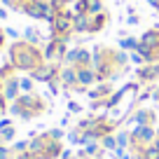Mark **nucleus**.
<instances>
[{
    "label": "nucleus",
    "mask_w": 159,
    "mask_h": 159,
    "mask_svg": "<svg viewBox=\"0 0 159 159\" xmlns=\"http://www.w3.org/2000/svg\"><path fill=\"white\" fill-rule=\"evenodd\" d=\"M28 143H30V138H28V140H19V143H14V145H12V152H26V150H28Z\"/></svg>",
    "instance_id": "obj_25"
},
{
    "label": "nucleus",
    "mask_w": 159,
    "mask_h": 159,
    "mask_svg": "<svg viewBox=\"0 0 159 159\" xmlns=\"http://www.w3.org/2000/svg\"><path fill=\"white\" fill-rule=\"evenodd\" d=\"M91 159H101V157H91Z\"/></svg>",
    "instance_id": "obj_35"
},
{
    "label": "nucleus",
    "mask_w": 159,
    "mask_h": 159,
    "mask_svg": "<svg viewBox=\"0 0 159 159\" xmlns=\"http://www.w3.org/2000/svg\"><path fill=\"white\" fill-rule=\"evenodd\" d=\"M91 28V16L84 14V12H80V14L73 16V30L75 33H89Z\"/></svg>",
    "instance_id": "obj_10"
},
{
    "label": "nucleus",
    "mask_w": 159,
    "mask_h": 159,
    "mask_svg": "<svg viewBox=\"0 0 159 159\" xmlns=\"http://www.w3.org/2000/svg\"><path fill=\"white\" fill-rule=\"evenodd\" d=\"M24 40H26V42H30V45H38V42H40V33L35 28H26Z\"/></svg>",
    "instance_id": "obj_20"
},
{
    "label": "nucleus",
    "mask_w": 159,
    "mask_h": 159,
    "mask_svg": "<svg viewBox=\"0 0 159 159\" xmlns=\"http://www.w3.org/2000/svg\"><path fill=\"white\" fill-rule=\"evenodd\" d=\"M61 159H73V157H61Z\"/></svg>",
    "instance_id": "obj_34"
},
{
    "label": "nucleus",
    "mask_w": 159,
    "mask_h": 159,
    "mask_svg": "<svg viewBox=\"0 0 159 159\" xmlns=\"http://www.w3.org/2000/svg\"><path fill=\"white\" fill-rule=\"evenodd\" d=\"M12 159H35V154L26 150V152H14V157H12Z\"/></svg>",
    "instance_id": "obj_27"
},
{
    "label": "nucleus",
    "mask_w": 159,
    "mask_h": 159,
    "mask_svg": "<svg viewBox=\"0 0 159 159\" xmlns=\"http://www.w3.org/2000/svg\"><path fill=\"white\" fill-rule=\"evenodd\" d=\"M96 80H98V75H96V70L91 68V66L77 68V84L80 87H89V84H94Z\"/></svg>",
    "instance_id": "obj_8"
},
{
    "label": "nucleus",
    "mask_w": 159,
    "mask_h": 159,
    "mask_svg": "<svg viewBox=\"0 0 159 159\" xmlns=\"http://www.w3.org/2000/svg\"><path fill=\"white\" fill-rule=\"evenodd\" d=\"M80 12H84V14H89V16L101 14V12H105L103 0H77V2H75V14H80Z\"/></svg>",
    "instance_id": "obj_6"
},
{
    "label": "nucleus",
    "mask_w": 159,
    "mask_h": 159,
    "mask_svg": "<svg viewBox=\"0 0 159 159\" xmlns=\"http://www.w3.org/2000/svg\"><path fill=\"white\" fill-rule=\"evenodd\" d=\"M148 2H150V5H152L154 10H157V12H159V0H148Z\"/></svg>",
    "instance_id": "obj_29"
},
{
    "label": "nucleus",
    "mask_w": 159,
    "mask_h": 159,
    "mask_svg": "<svg viewBox=\"0 0 159 159\" xmlns=\"http://www.w3.org/2000/svg\"><path fill=\"white\" fill-rule=\"evenodd\" d=\"M138 80L140 82H152V80H157L159 77V63H148V66H143V68H138Z\"/></svg>",
    "instance_id": "obj_12"
},
{
    "label": "nucleus",
    "mask_w": 159,
    "mask_h": 159,
    "mask_svg": "<svg viewBox=\"0 0 159 159\" xmlns=\"http://www.w3.org/2000/svg\"><path fill=\"white\" fill-rule=\"evenodd\" d=\"M138 42L140 40H136V38H124L122 40V42H119V47H122V49H138Z\"/></svg>",
    "instance_id": "obj_22"
},
{
    "label": "nucleus",
    "mask_w": 159,
    "mask_h": 159,
    "mask_svg": "<svg viewBox=\"0 0 159 159\" xmlns=\"http://www.w3.org/2000/svg\"><path fill=\"white\" fill-rule=\"evenodd\" d=\"M154 138H157V131L152 124H136V129L131 131V148H148L154 143Z\"/></svg>",
    "instance_id": "obj_3"
},
{
    "label": "nucleus",
    "mask_w": 159,
    "mask_h": 159,
    "mask_svg": "<svg viewBox=\"0 0 159 159\" xmlns=\"http://www.w3.org/2000/svg\"><path fill=\"white\" fill-rule=\"evenodd\" d=\"M140 159H159V150L154 145H148V148H138Z\"/></svg>",
    "instance_id": "obj_16"
},
{
    "label": "nucleus",
    "mask_w": 159,
    "mask_h": 159,
    "mask_svg": "<svg viewBox=\"0 0 159 159\" xmlns=\"http://www.w3.org/2000/svg\"><path fill=\"white\" fill-rule=\"evenodd\" d=\"M108 12H101V14H94L91 16V28H89V33H98V30H103L105 28V24H108Z\"/></svg>",
    "instance_id": "obj_14"
},
{
    "label": "nucleus",
    "mask_w": 159,
    "mask_h": 159,
    "mask_svg": "<svg viewBox=\"0 0 159 159\" xmlns=\"http://www.w3.org/2000/svg\"><path fill=\"white\" fill-rule=\"evenodd\" d=\"M5 16H7V12L2 10V7H0V19H5Z\"/></svg>",
    "instance_id": "obj_31"
},
{
    "label": "nucleus",
    "mask_w": 159,
    "mask_h": 159,
    "mask_svg": "<svg viewBox=\"0 0 159 159\" xmlns=\"http://www.w3.org/2000/svg\"><path fill=\"white\" fill-rule=\"evenodd\" d=\"M126 145H131V134L129 131H119L117 134V150H124Z\"/></svg>",
    "instance_id": "obj_19"
},
{
    "label": "nucleus",
    "mask_w": 159,
    "mask_h": 159,
    "mask_svg": "<svg viewBox=\"0 0 159 159\" xmlns=\"http://www.w3.org/2000/svg\"><path fill=\"white\" fill-rule=\"evenodd\" d=\"M61 154H63L61 140L49 138V140H47V145H45V154H42V159H56V157H61Z\"/></svg>",
    "instance_id": "obj_13"
},
{
    "label": "nucleus",
    "mask_w": 159,
    "mask_h": 159,
    "mask_svg": "<svg viewBox=\"0 0 159 159\" xmlns=\"http://www.w3.org/2000/svg\"><path fill=\"white\" fill-rule=\"evenodd\" d=\"M101 148L103 150H117V136L115 134H108L101 138Z\"/></svg>",
    "instance_id": "obj_17"
},
{
    "label": "nucleus",
    "mask_w": 159,
    "mask_h": 159,
    "mask_svg": "<svg viewBox=\"0 0 159 159\" xmlns=\"http://www.w3.org/2000/svg\"><path fill=\"white\" fill-rule=\"evenodd\" d=\"M0 138H2V140H12V138H14V126H0Z\"/></svg>",
    "instance_id": "obj_23"
},
{
    "label": "nucleus",
    "mask_w": 159,
    "mask_h": 159,
    "mask_svg": "<svg viewBox=\"0 0 159 159\" xmlns=\"http://www.w3.org/2000/svg\"><path fill=\"white\" fill-rule=\"evenodd\" d=\"M73 12L63 10L59 12V14L54 16V21H52V38H66L68 40V35L73 33Z\"/></svg>",
    "instance_id": "obj_4"
},
{
    "label": "nucleus",
    "mask_w": 159,
    "mask_h": 159,
    "mask_svg": "<svg viewBox=\"0 0 159 159\" xmlns=\"http://www.w3.org/2000/svg\"><path fill=\"white\" fill-rule=\"evenodd\" d=\"M10 59L14 68L26 70V73H33L38 66L45 63V54L38 49V45H30L26 40H16L10 47Z\"/></svg>",
    "instance_id": "obj_1"
},
{
    "label": "nucleus",
    "mask_w": 159,
    "mask_h": 159,
    "mask_svg": "<svg viewBox=\"0 0 159 159\" xmlns=\"http://www.w3.org/2000/svg\"><path fill=\"white\" fill-rule=\"evenodd\" d=\"M19 91H21L19 80L10 75V77L5 80V87H2V96H5V101H16V98H19Z\"/></svg>",
    "instance_id": "obj_9"
},
{
    "label": "nucleus",
    "mask_w": 159,
    "mask_h": 159,
    "mask_svg": "<svg viewBox=\"0 0 159 159\" xmlns=\"http://www.w3.org/2000/svg\"><path fill=\"white\" fill-rule=\"evenodd\" d=\"M154 98H157V101H159V89H157V91H154Z\"/></svg>",
    "instance_id": "obj_33"
},
{
    "label": "nucleus",
    "mask_w": 159,
    "mask_h": 159,
    "mask_svg": "<svg viewBox=\"0 0 159 159\" xmlns=\"http://www.w3.org/2000/svg\"><path fill=\"white\" fill-rule=\"evenodd\" d=\"M5 35H10V38H14V40H16V38H19V30H14V28H7V30H5Z\"/></svg>",
    "instance_id": "obj_28"
},
{
    "label": "nucleus",
    "mask_w": 159,
    "mask_h": 159,
    "mask_svg": "<svg viewBox=\"0 0 159 159\" xmlns=\"http://www.w3.org/2000/svg\"><path fill=\"white\" fill-rule=\"evenodd\" d=\"M59 70L61 68L56 63H42L30 75H33V80H40V82H54V80H59Z\"/></svg>",
    "instance_id": "obj_5"
},
{
    "label": "nucleus",
    "mask_w": 159,
    "mask_h": 159,
    "mask_svg": "<svg viewBox=\"0 0 159 159\" xmlns=\"http://www.w3.org/2000/svg\"><path fill=\"white\" fill-rule=\"evenodd\" d=\"M152 145H154V148L159 150V136H157V138H154V143H152Z\"/></svg>",
    "instance_id": "obj_32"
},
{
    "label": "nucleus",
    "mask_w": 159,
    "mask_h": 159,
    "mask_svg": "<svg viewBox=\"0 0 159 159\" xmlns=\"http://www.w3.org/2000/svg\"><path fill=\"white\" fill-rule=\"evenodd\" d=\"M134 119L138 122V124H152L154 112H152V110H138V112L134 115Z\"/></svg>",
    "instance_id": "obj_15"
},
{
    "label": "nucleus",
    "mask_w": 159,
    "mask_h": 159,
    "mask_svg": "<svg viewBox=\"0 0 159 159\" xmlns=\"http://www.w3.org/2000/svg\"><path fill=\"white\" fill-rule=\"evenodd\" d=\"M10 110H12V115H19V117H24V119H33L35 115H40L45 110V101L40 98V96H35V94H24L16 101H12Z\"/></svg>",
    "instance_id": "obj_2"
},
{
    "label": "nucleus",
    "mask_w": 159,
    "mask_h": 159,
    "mask_svg": "<svg viewBox=\"0 0 159 159\" xmlns=\"http://www.w3.org/2000/svg\"><path fill=\"white\" fill-rule=\"evenodd\" d=\"M89 96H91L94 101L98 98V96H101V98H103V96H112V87H110V84H101L98 89H94V91H91Z\"/></svg>",
    "instance_id": "obj_18"
},
{
    "label": "nucleus",
    "mask_w": 159,
    "mask_h": 159,
    "mask_svg": "<svg viewBox=\"0 0 159 159\" xmlns=\"http://www.w3.org/2000/svg\"><path fill=\"white\" fill-rule=\"evenodd\" d=\"M115 159H119V157H115Z\"/></svg>",
    "instance_id": "obj_36"
},
{
    "label": "nucleus",
    "mask_w": 159,
    "mask_h": 159,
    "mask_svg": "<svg viewBox=\"0 0 159 159\" xmlns=\"http://www.w3.org/2000/svg\"><path fill=\"white\" fill-rule=\"evenodd\" d=\"M19 87H21V91H24V94H33V80H30V77L19 80Z\"/></svg>",
    "instance_id": "obj_24"
},
{
    "label": "nucleus",
    "mask_w": 159,
    "mask_h": 159,
    "mask_svg": "<svg viewBox=\"0 0 159 159\" xmlns=\"http://www.w3.org/2000/svg\"><path fill=\"white\" fill-rule=\"evenodd\" d=\"M59 82L66 87V89H75L77 87V68L75 66H66V68H61L59 70Z\"/></svg>",
    "instance_id": "obj_7"
},
{
    "label": "nucleus",
    "mask_w": 159,
    "mask_h": 159,
    "mask_svg": "<svg viewBox=\"0 0 159 159\" xmlns=\"http://www.w3.org/2000/svg\"><path fill=\"white\" fill-rule=\"evenodd\" d=\"M66 63L77 68V63H80V49H70L68 54H66Z\"/></svg>",
    "instance_id": "obj_21"
},
{
    "label": "nucleus",
    "mask_w": 159,
    "mask_h": 159,
    "mask_svg": "<svg viewBox=\"0 0 159 159\" xmlns=\"http://www.w3.org/2000/svg\"><path fill=\"white\" fill-rule=\"evenodd\" d=\"M47 136L54 138V140H61L63 138V129H52V131H47Z\"/></svg>",
    "instance_id": "obj_26"
},
{
    "label": "nucleus",
    "mask_w": 159,
    "mask_h": 159,
    "mask_svg": "<svg viewBox=\"0 0 159 159\" xmlns=\"http://www.w3.org/2000/svg\"><path fill=\"white\" fill-rule=\"evenodd\" d=\"M47 140H49V136H38L35 134L33 138H30V143H28V152H33L35 157H42L45 154V145H47Z\"/></svg>",
    "instance_id": "obj_11"
},
{
    "label": "nucleus",
    "mask_w": 159,
    "mask_h": 159,
    "mask_svg": "<svg viewBox=\"0 0 159 159\" xmlns=\"http://www.w3.org/2000/svg\"><path fill=\"white\" fill-rule=\"evenodd\" d=\"M2 42H5V30L0 28V49H2Z\"/></svg>",
    "instance_id": "obj_30"
}]
</instances>
